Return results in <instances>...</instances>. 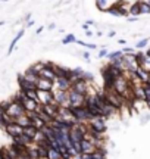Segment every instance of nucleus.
<instances>
[{"instance_id":"obj_1","label":"nucleus","mask_w":150,"mask_h":159,"mask_svg":"<svg viewBox=\"0 0 150 159\" xmlns=\"http://www.w3.org/2000/svg\"><path fill=\"white\" fill-rule=\"evenodd\" d=\"M128 89H131V83H130V80L125 75H122V77H118V78L113 80V84H112L110 90L116 91L118 94H124Z\"/></svg>"},{"instance_id":"obj_2","label":"nucleus","mask_w":150,"mask_h":159,"mask_svg":"<svg viewBox=\"0 0 150 159\" xmlns=\"http://www.w3.org/2000/svg\"><path fill=\"white\" fill-rule=\"evenodd\" d=\"M72 115L78 122H88L93 119V115L90 114V111L86 106H80V108H72Z\"/></svg>"},{"instance_id":"obj_3","label":"nucleus","mask_w":150,"mask_h":159,"mask_svg":"<svg viewBox=\"0 0 150 159\" xmlns=\"http://www.w3.org/2000/svg\"><path fill=\"white\" fill-rule=\"evenodd\" d=\"M88 128L90 130H94L97 133H102L103 134L106 128H108V124H106V118L103 116H99V118H93L91 121H88Z\"/></svg>"},{"instance_id":"obj_4","label":"nucleus","mask_w":150,"mask_h":159,"mask_svg":"<svg viewBox=\"0 0 150 159\" xmlns=\"http://www.w3.org/2000/svg\"><path fill=\"white\" fill-rule=\"evenodd\" d=\"M68 99H69V102H71V109L80 108V106L86 105V96H82V94H80V93H77L74 90L68 91Z\"/></svg>"},{"instance_id":"obj_5","label":"nucleus","mask_w":150,"mask_h":159,"mask_svg":"<svg viewBox=\"0 0 150 159\" xmlns=\"http://www.w3.org/2000/svg\"><path fill=\"white\" fill-rule=\"evenodd\" d=\"M3 131H5L11 139H15V137H18V136H21V134H22L24 128L21 127V125H18L16 122H11V124H7L5 128H3Z\"/></svg>"},{"instance_id":"obj_6","label":"nucleus","mask_w":150,"mask_h":159,"mask_svg":"<svg viewBox=\"0 0 150 159\" xmlns=\"http://www.w3.org/2000/svg\"><path fill=\"white\" fill-rule=\"evenodd\" d=\"M71 90L77 91V93H80L82 96H87V94H90V84L87 81H84V80H80V81H77V83L71 85Z\"/></svg>"},{"instance_id":"obj_7","label":"nucleus","mask_w":150,"mask_h":159,"mask_svg":"<svg viewBox=\"0 0 150 159\" xmlns=\"http://www.w3.org/2000/svg\"><path fill=\"white\" fill-rule=\"evenodd\" d=\"M37 96H38V103L41 106L49 105L53 102V91H43V90H37Z\"/></svg>"},{"instance_id":"obj_8","label":"nucleus","mask_w":150,"mask_h":159,"mask_svg":"<svg viewBox=\"0 0 150 159\" xmlns=\"http://www.w3.org/2000/svg\"><path fill=\"white\" fill-rule=\"evenodd\" d=\"M59 108H60L59 105L52 102V103H49V105H44V106H43V111H44V114H47L52 119H56L59 116Z\"/></svg>"},{"instance_id":"obj_9","label":"nucleus","mask_w":150,"mask_h":159,"mask_svg":"<svg viewBox=\"0 0 150 159\" xmlns=\"http://www.w3.org/2000/svg\"><path fill=\"white\" fill-rule=\"evenodd\" d=\"M55 84V90H60V91H69L71 90V81L69 78H56L53 81Z\"/></svg>"},{"instance_id":"obj_10","label":"nucleus","mask_w":150,"mask_h":159,"mask_svg":"<svg viewBox=\"0 0 150 159\" xmlns=\"http://www.w3.org/2000/svg\"><path fill=\"white\" fill-rule=\"evenodd\" d=\"M68 100V91H60V90H53V102L62 106L65 102Z\"/></svg>"},{"instance_id":"obj_11","label":"nucleus","mask_w":150,"mask_h":159,"mask_svg":"<svg viewBox=\"0 0 150 159\" xmlns=\"http://www.w3.org/2000/svg\"><path fill=\"white\" fill-rule=\"evenodd\" d=\"M80 144H81V153L91 155L93 152H96V146H94L91 143V140H88V139H82Z\"/></svg>"},{"instance_id":"obj_12","label":"nucleus","mask_w":150,"mask_h":159,"mask_svg":"<svg viewBox=\"0 0 150 159\" xmlns=\"http://www.w3.org/2000/svg\"><path fill=\"white\" fill-rule=\"evenodd\" d=\"M37 90H43V91H53L55 90V84L53 81H49V80H44V78H38L37 81Z\"/></svg>"},{"instance_id":"obj_13","label":"nucleus","mask_w":150,"mask_h":159,"mask_svg":"<svg viewBox=\"0 0 150 159\" xmlns=\"http://www.w3.org/2000/svg\"><path fill=\"white\" fill-rule=\"evenodd\" d=\"M55 74H56V78H69L71 69L62 65H55Z\"/></svg>"},{"instance_id":"obj_14","label":"nucleus","mask_w":150,"mask_h":159,"mask_svg":"<svg viewBox=\"0 0 150 159\" xmlns=\"http://www.w3.org/2000/svg\"><path fill=\"white\" fill-rule=\"evenodd\" d=\"M133 94H134V99L146 102V93H144V87H143V84L133 85Z\"/></svg>"},{"instance_id":"obj_15","label":"nucleus","mask_w":150,"mask_h":159,"mask_svg":"<svg viewBox=\"0 0 150 159\" xmlns=\"http://www.w3.org/2000/svg\"><path fill=\"white\" fill-rule=\"evenodd\" d=\"M38 75H40V78L49 80V81H55V80H56L55 68H43V69H41V72Z\"/></svg>"},{"instance_id":"obj_16","label":"nucleus","mask_w":150,"mask_h":159,"mask_svg":"<svg viewBox=\"0 0 150 159\" xmlns=\"http://www.w3.org/2000/svg\"><path fill=\"white\" fill-rule=\"evenodd\" d=\"M24 34H25V28H22L16 35H15V37H13V40H12L11 44H9V49H7V56H9V55H12V52H13V49H15V46L18 44V41H19V40L22 39Z\"/></svg>"},{"instance_id":"obj_17","label":"nucleus","mask_w":150,"mask_h":159,"mask_svg":"<svg viewBox=\"0 0 150 159\" xmlns=\"http://www.w3.org/2000/svg\"><path fill=\"white\" fill-rule=\"evenodd\" d=\"M135 74H137L139 80L143 83V84H146V83H147V80H149V77H150V72L147 71V69L143 68V66H139V69L135 71Z\"/></svg>"},{"instance_id":"obj_18","label":"nucleus","mask_w":150,"mask_h":159,"mask_svg":"<svg viewBox=\"0 0 150 159\" xmlns=\"http://www.w3.org/2000/svg\"><path fill=\"white\" fill-rule=\"evenodd\" d=\"M24 77H25V80H28V81L34 83V84H37V81H38V78H40V75L35 74V72L31 68H28L27 71H25V72H24Z\"/></svg>"},{"instance_id":"obj_19","label":"nucleus","mask_w":150,"mask_h":159,"mask_svg":"<svg viewBox=\"0 0 150 159\" xmlns=\"http://www.w3.org/2000/svg\"><path fill=\"white\" fill-rule=\"evenodd\" d=\"M27 153L29 155V158H31V159H40V155H38V149H37V144H35V143L29 144L28 148H27Z\"/></svg>"},{"instance_id":"obj_20","label":"nucleus","mask_w":150,"mask_h":159,"mask_svg":"<svg viewBox=\"0 0 150 159\" xmlns=\"http://www.w3.org/2000/svg\"><path fill=\"white\" fill-rule=\"evenodd\" d=\"M31 125H33V127H35L38 131H41V130H43V127H44V125H47V124L40 118V116H38V115H35L34 118H31Z\"/></svg>"},{"instance_id":"obj_21","label":"nucleus","mask_w":150,"mask_h":159,"mask_svg":"<svg viewBox=\"0 0 150 159\" xmlns=\"http://www.w3.org/2000/svg\"><path fill=\"white\" fill-rule=\"evenodd\" d=\"M13 122H16L18 125H21L22 128H27V127H29L31 125V119L27 116V114L25 115H22V116H19V118H16Z\"/></svg>"},{"instance_id":"obj_22","label":"nucleus","mask_w":150,"mask_h":159,"mask_svg":"<svg viewBox=\"0 0 150 159\" xmlns=\"http://www.w3.org/2000/svg\"><path fill=\"white\" fill-rule=\"evenodd\" d=\"M38 105H40V103H37V102H34V100H29L28 99L22 106H24V109H25V112H35V109H37Z\"/></svg>"},{"instance_id":"obj_23","label":"nucleus","mask_w":150,"mask_h":159,"mask_svg":"<svg viewBox=\"0 0 150 159\" xmlns=\"http://www.w3.org/2000/svg\"><path fill=\"white\" fill-rule=\"evenodd\" d=\"M37 128L35 127H33V125H29V127H27V128H24V133L22 134H25L27 137H29L31 140H33V143H34V137H35V134H37Z\"/></svg>"},{"instance_id":"obj_24","label":"nucleus","mask_w":150,"mask_h":159,"mask_svg":"<svg viewBox=\"0 0 150 159\" xmlns=\"http://www.w3.org/2000/svg\"><path fill=\"white\" fill-rule=\"evenodd\" d=\"M46 159H62V155H60V152H59L58 149L50 148L47 150V158Z\"/></svg>"},{"instance_id":"obj_25","label":"nucleus","mask_w":150,"mask_h":159,"mask_svg":"<svg viewBox=\"0 0 150 159\" xmlns=\"http://www.w3.org/2000/svg\"><path fill=\"white\" fill-rule=\"evenodd\" d=\"M137 3H139V7H140V13H143V15L150 13V7H149V5H147V2L140 0V2H137Z\"/></svg>"},{"instance_id":"obj_26","label":"nucleus","mask_w":150,"mask_h":159,"mask_svg":"<svg viewBox=\"0 0 150 159\" xmlns=\"http://www.w3.org/2000/svg\"><path fill=\"white\" fill-rule=\"evenodd\" d=\"M128 12H130V13H131V15H133V16H139V15H141V13H140V7H139V3H134V5H131L130 6V9H128Z\"/></svg>"},{"instance_id":"obj_27","label":"nucleus","mask_w":150,"mask_h":159,"mask_svg":"<svg viewBox=\"0 0 150 159\" xmlns=\"http://www.w3.org/2000/svg\"><path fill=\"white\" fill-rule=\"evenodd\" d=\"M122 56H124L122 50H115V52H110V53H108V57H109V61H113V59H121Z\"/></svg>"},{"instance_id":"obj_28","label":"nucleus","mask_w":150,"mask_h":159,"mask_svg":"<svg viewBox=\"0 0 150 159\" xmlns=\"http://www.w3.org/2000/svg\"><path fill=\"white\" fill-rule=\"evenodd\" d=\"M75 41H77L75 34H68L62 39V44H71V43H75Z\"/></svg>"},{"instance_id":"obj_29","label":"nucleus","mask_w":150,"mask_h":159,"mask_svg":"<svg viewBox=\"0 0 150 159\" xmlns=\"http://www.w3.org/2000/svg\"><path fill=\"white\" fill-rule=\"evenodd\" d=\"M25 94L28 97L29 100H34V102L38 103V96H37V90H27L25 91Z\"/></svg>"},{"instance_id":"obj_30","label":"nucleus","mask_w":150,"mask_h":159,"mask_svg":"<svg viewBox=\"0 0 150 159\" xmlns=\"http://www.w3.org/2000/svg\"><path fill=\"white\" fill-rule=\"evenodd\" d=\"M29 68L33 69V71H34L35 74H40V72H41V69L44 68V65H43V62H35V63H33V65H31Z\"/></svg>"},{"instance_id":"obj_31","label":"nucleus","mask_w":150,"mask_h":159,"mask_svg":"<svg viewBox=\"0 0 150 159\" xmlns=\"http://www.w3.org/2000/svg\"><path fill=\"white\" fill-rule=\"evenodd\" d=\"M96 5L99 11H108V0H96Z\"/></svg>"},{"instance_id":"obj_32","label":"nucleus","mask_w":150,"mask_h":159,"mask_svg":"<svg viewBox=\"0 0 150 159\" xmlns=\"http://www.w3.org/2000/svg\"><path fill=\"white\" fill-rule=\"evenodd\" d=\"M37 149H38V155H40V159H46V158H47V150H49V149L43 148V146H40V144H37Z\"/></svg>"},{"instance_id":"obj_33","label":"nucleus","mask_w":150,"mask_h":159,"mask_svg":"<svg viewBox=\"0 0 150 159\" xmlns=\"http://www.w3.org/2000/svg\"><path fill=\"white\" fill-rule=\"evenodd\" d=\"M149 41H150V39H143V40H140V41H137V44H135V49H144L146 46L149 44Z\"/></svg>"},{"instance_id":"obj_34","label":"nucleus","mask_w":150,"mask_h":159,"mask_svg":"<svg viewBox=\"0 0 150 159\" xmlns=\"http://www.w3.org/2000/svg\"><path fill=\"white\" fill-rule=\"evenodd\" d=\"M108 13H110V15H112V16H121V13H119V11H118V9H116L115 6L112 5L110 6V7H108Z\"/></svg>"},{"instance_id":"obj_35","label":"nucleus","mask_w":150,"mask_h":159,"mask_svg":"<svg viewBox=\"0 0 150 159\" xmlns=\"http://www.w3.org/2000/svg\"><path fill=\"white\" fill-rule=\"evenodd\" d=\"M82 80H84V81H87V83L94 81V75H93V72H84V75H82Z\"/></svg>"},{"instance_id":"obj_36","label":"nucleus","mask_w":150,"mask_h":159,"mask_svg":"<svg viewBox=\"0 0 150 159\" xmlns=\"http://www.w3.org/2000/svg\"><path fill=\"white\" fill-rule=\"evenodd\" d=\"M144 87V93H146V102H150V85L143 84Z\"/></svg>"},{"instance_id":"obj_37","label":"nucleus","mask_w":150,"mask_h":159,"mask_svg":"<svg viewBox=\"0 0 150 159\" xmlns=\"http://www.w3.org/2000/svg\"><path fill=\"white\" fill-rule=\"evenodd\" d=\"M104 56H108V50H106V49H102V50L99 52V57H104Z\"/></svg>"},{"instance_id":"obj_38","label":"nucleus","mask_w":150,"mask_h":159,"mask_svg":"<svg viewBox=\"0 0 150 159\" xmlns=\"http://www.w3.org/2000/svg\"><path fill=\"white\" fill-rule=\"evenodd\" d=\"M18 159H31V158H29V155L27 153V152H24V153H21V156Z\"/></svg>"},{"instance_id":"obj_39","label":"nucleus","mask_w":150,"mask_h":159,"mask_svg":"<svg viewBox=\"0 0 150 159\" xmlns=\"http://www.w3.org/2000/svg\"><path fill=\"white\" fill-rule=\"evenodd\" d=\"M82 57H84V59H87V61H90V57H91L90 52H84V53H82Z\"/></svg>"},{"instance_id":"obj_40","label":"nucleus","mask_w":150,"mask_h":159,"mask_svg":"<svg viewBox=\"0 0 150 159\" xmlns=\"http://www.w3.org/2000/svg\"><path fill=\"white\" fill-rule=\"evenodd\" d=\"M86 47H87V49H91V50H94V49H97V46H96V44H91V43H87Z\"/></svg>"},{"instance_id":"obj_41","label":"nucleus","mask_w":150,"mask_h":159,"mask_svg":"<svg viewBox=\"0 0 150 159\" xmlns=\"http://www.w3.org/2000/svg\"><path fill=\"white\" fill-rule=\"evenodd\" d=\"M43 30H44V27H43V25H41V27H38V28L35 30V34H41V33H43Z\"/></svg>"},{"instance_id":"obj_42","label":"nucleus","mask_w":150,"mask_h":159,"mask_svg":"<svg viewBox=\"0 0 150 159\" xmlns=\"http://www.w3.org/2000/svg\"><path fill=\"white\" fill-rule=\"evenodd\" d=\"M33 25H34V19H31V21H28L25 27H27V28H29V27H33Z\"/></svg>"},{"instance_id":"obj_43","label":"nucleus","mask_w":150,"mask_h":159,"mask_svg":"<svg viewBox=\"0 0 150 159\" xmlns=\"http://www.w3.org/2000/svg\"><path fill=\"white\" fill-rule=\"evenodd\" d=\"M128 21H130V22H137V21H139V18H135V16L128 18Z\"/></svg>"},{"instance_id":"obj_44","label":"nucleus","mask_w":150,"mask_h":159,"mask_svg":"<svg viewBox=\"0 0 150 159\" xmlns=\"http://www.w3.org/2000/svg\"><path fill=\"white\" fill-rule=\"evenodd\" d=\"M82 30H84V31H88V30H90V25H87V24H82Z\"/></svg>"},{"instance_id":"obj_45","label":"nucleus","mask_w":150,"mask_h":159,"mask_svg":"<svg viewBox=\"0 0 150 159\" xmlns=\"http://www.w3.org/2000/svg\"><path fill=\"white\" fill-rule=\"evenodd\" d=\"M86 35H87V37H93V31H91V30L86 31Z\"/></svg>"},{"instance_id":"obj_46","label":"nucleus","mask_w":150,"mask_h":159,"mask_svg":"<svg viewBox=\"0 0 150 159\" xmlns=\"http://www.w3.org/2000/svg\"><path fill=\"white\" fill-rule=\"evenodd\" d=\"M86 24H87V25H96V22H94V21H91V19H88Z\"/></svg>"},{"instance_id":"obj_47","label":"nucleus","mask_w":150,"mask_h":159,"mask_svg":"<svg viewBox=\"0 0 150 159\" xmlns=\"http://www.w3.org/2000/svg\"><path fill=\"white\" fill-rule=\"evenodd\" d=\"M119 44H127V40H118Z\"/></svg>"},{"instance_id":"obj_48","label":"nucleus","mask_w":150,"mask_h":159,"mask_svg":"<svg viewBox=\"0 0 150 159\" xmlns=\"http://www.w3.org/2000/svg\"><path fill=\"white\" fill-rule=\"evenodd\" d=\"M144 55H146V56H147V57H150V49H147V50L144 52Z\"/></svg>"},{"instance_id":"obj_49","label":"nucleus","mask_w":150,"mask_h":159,"mask_svg":"<svg viewBox=\"0 0 150 159\" xmlns=\"http://www.w3.org/2000/svg\"><path fill=\"white\" fill-rule=\"evenodd\" d=\"M55 27H56L55 24H50V25H49V30H55Z\"/></svg>"},{"instance_id":"obj_50","label":"nucleus","mask_w":150,"mask_h":159,"mask_svg":"<svg viewBox=\"0 0 150 159\" xmlns=\"http://www.w3.org/2000/svg\"><path fill=\"white\" fill-rule=\"evenodd\" d=\"M108 35H109V37H113V35H115V31H110Z\"/></svg>"},{"instance_id":"obj_51","label":"nucleus","mask_w":150,"mask_h":159,"mask_svg":"<svg viewBox=\"0 0 150 159\" xmlns=\"http://www.w3.org/2000/svg\"><path fill=\"white\" fill-rule=\"evenodd\" d=\"M2 25H5V21H0V27H2Z\"/></svg>"},{"instance_id":"obj_52","label":"nucleus","mask_w":150,"mask_h":159,"mask_svg":"<svg viewBox=\"0 0 150 159\" xmlns=\"http://www.w3.org/2000/svg\"><path fill=\"white\" fill-rule=\"evenodd\" d=\"M147 85H150V77H149V80H147V83H146Z\"/></svg>"},{"instance_id":"obj_53","label":"nucleus","mask_w":150,"mask_h":159,"mask_svg":"<svg viewBox=\"0 0 150 159\" xmlns=\"http://www.w3.org/2000/svg\"><path fill=\"white\" fill-rule=\"evenodd\" d=\"M147 5H149V7H150V0H147Z\"/></svg>"}]
</instances>
